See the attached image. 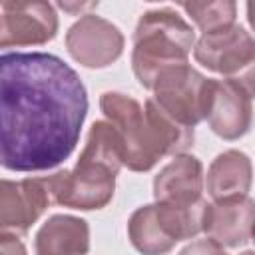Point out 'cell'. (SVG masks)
<instances>
[{
	"label": "cell",
	"instance_id": "cell-18",
	"mask_svg": "<svg viewBox=\"0 0 255 255\" xmlns=\"http://www.w3.org/2000/svg\"><path fill=\"white\" fill-rule=\"evenodd\" d=\"M0 255H28V251L20 237L0 235Z\"/></svg>",
	"mask_w": 255,
	"mask_h": 255
},
{
	"label": "cell",
	"instance_id": "cell-5",
	"mask_svg": "<svg viewBox=\"0 0 255 255\" xmlns=\"http://www.w3.org/2000/svg\"><path fill=\"white\" fill-rule=\"evenodd\" d=\"M213 82L189 62L161 70L151 84V100L177 124L195 128L209 114Z\"/></svg>",
	"mask_w": 255,
	"mask_h": 255
},
{
	"label": "cell",
	"instance_id": "cell-15",
	"mask_svg": "<svg viewBox=\"0 0 255 255\" xmlns=\"http://www.w3.org/2000/svg\"><path fill=\"white\" fill-rule=\"evenodd\" d=\"M34 249L36 255H88L90 225L82 217L56 213L38 229Z\"/></svg>",
	"mask_w": 255,
	"mask_h": 255
},
{
	"label": "cell",
	"instance_id": "cell-1",
	"mask_svg": "<svg viewBox=\"0 0 255 255\" xmlns=\"http://www.w3.org/2000/svg\"><path fill=\"white\" fill-rule=\"evenodd\" d=\"M86 114V86L60 56L0 54V167H58L76 149Z\"/></svg>",
	"mask_w": 255,
	"mask_h": 255
},
{
	"label": "cell",
	"instance_id": "cell-13",
	"mask_svg": "<svg viewBox=\"0 0 255 255\" xmlns=\"http://www.w3.org/2000/svg\"><path fill=\"white\" fill-rule=\"evenodd\" d=\"M153 199L173 205H191L203 199V163L191 153L173 159L153 177Z\"/></svg>",
	"mask_w": 255,
	"mask_h": 255
},
{
	"label": "cell",
	"instance_id": "cell-12",
	"mask_svg": "<svg viewBox=\"0 0 255 255\" xmlns=\"http://www.w3.org/2000/svg\"><path fill=\"white\" fill-rule=\"evenodd\" d=\"M253 199L239 197L205 205L203 233L221 247H241L253 237Z\"/></svg>",
	"mask_w": 255,
	"mask_h": 255
},
{
	"label": "cell",
	"instance_id": "cell-10",
	"mask_svg": "<svg viewBox=\"0 0 255 255\" xmlns=\"http://www.w3.org/2000/svg\"><path fill=\"white\" fill-rule=\"evenodd\" d=\"M253 82L251 74L213 82V96L207 114L209 128L223 139H239L251 128Z\"/></svg>",
	"mask_w": 255,
	"mask_h": 255
},
{
	"label": "cell",
	"instance_id": "cell-7",
	"mask_svg": "<svg viewBox=\"0 0 255 255\" xmlns=\"http://www.w3.org/2000/svg\"><path fill=\"white\" fill-rule=\"evenodd\" d=\"M193 58L207 70L225 78H239L243 72H251L255 60V44L251 34L231 24L227 28L201 34L193 44Z\"/></svg>",
	"mask_w": 255,
	"mask_h": 255
},
{
	"label": "cell",
	"instance_id": "cell-6",
	"mask_svg": "<svg viewBox=\"0 0 255 255\" xmlns=\"http://www.w3.org/2000/svg\"><path fill=\"white\" fill-rule=\"evenodd\" d=\"M116 175L118 173L112 169L80 155L72 169H60L46 175V183L52 203L92 211L102 209L112 201L116 191Z\"/></svg>",
	"mask_w": 255,
	"mask_h": 255
},
{
	"label": "cell",
	"instance_id": "cell-4",
	"mask_svg": "<svg viewBox=\"0 0 255 255\" xmlns=\"http://www.w3.org/2000/svg\"><path fill=\"white\" fill-rule=\"evenodd\" d=\"M207 201L173 205L153 201L137 207L128 221V237L141 255H165L179 241L203 231Z\"/></svg>",
	"mask_w": 255,
	"mask_h": 255
},
{
	"label": "cell",
	"instance_id": "cell-19",
	"mask_svg": "<svg viewBox=\"0 0 255 255\" xmlns=\"http://www.w3.org/2000/svg\"><path fill=\"white\" fill-rule=\"evenodd\" d=\"M58 8L66 10V12H82V10H92V8H98V2H88V4H68V2H60Z\"/></svg>",
	"mask_w": 255,
	"mask_h": 255
},
{
	"label": "cell",
	"instance_id": "cell-3",
	"mask_svg": "<svg viewBox=\"0 0 255 255\" xmlns=\"http://www.w3.org/2000/svg\"><path fill=\"white\" fill-rule=\"evenodd\" d=\"M193 26L173 8H153L139 16L133 30L131 68L137 82L151 90L155 76L171 66L187 64L193 52Z\"/></svg>",
	"mask_w": 255,
	"mask_h": 255
},
{
	"label": "cell",
	"instance_id": "cell-17",
	"mask_svg": "<svg viewBox=\"0 0 255 255\" xmlns=\"http://www.w3.org/2000/svg\"><path fill=\"white\" fill-rule=\"evenodd\" d=\"M179 255H227V251L211 239H197L185 245L179 251Z\"/></svg>",
	"mask_w": 255,
	"mask_h": 255
},
{
	"label": "cell",
	"instance_id": "cell-20",
	"mask_svg": "<svg viewBox=\"0 0 255 255\" xmlns=\"http://www.w3.org/2000/svg\"><path fill=\"white\" fill-rule=\"evenodd\" d=\"M241 255H253V251H249V249H247V251H243Z\"/></svg>",
	"mask_w": 255,
	"mask_h": 255
},
{
	"label": "cell",
	"instance_id": "cell-11",
	"mask_svg": "<svg viewBox=\"0 0 255 255\" xmlns=\"http://www.w3.org/2000/svg\"><path fill=\"white\" fill-rule=\"evenodd\" d=\"M58 14L48 2H0V48L42 46L54 40Z\"/></svg>",
	"mask_w": 255,
	"mask_h": 255
},
{
	"label": "cell",
	"instance_id": "cell-2",
	"mask_svg": "<svg viewBox=\"0 0 255 255\" xmlns=\"http://www.w3.org/2000/svg\"><path fill=\"white\" fill-rule=\"evenodd\" d=\"M100 110L118 131L124 165L131 171H149L161 157L185 153L193 145V128L171 120L151 98L141 106L128 94L104 92Z\"/></svg>",
	"mask_w": 255,
	"mask_h": 255
},
{
	"label": "cell",
	"instance_id": "cell-16",
	"mask_svg": "<svg viewBox=\"0 0 255 255\" xmlns=\"http://www.w3.org/2000/svg\"><path fill=\"white\" fill-rule=\"evenodd\" d=\"M179 8L195 22L201 34L215 32L235 24L237 4L231 0H217V2H181Z\"/></svg>",
	"mask_w": 255,
	"mask_h": 255
},
{
	"label": "cell",
	"instance_id": "cell-14",
	"mask_svg": "<svg viewBox=\"0 0 255 255\" xmlns=\"http://www.w3.org/2000/svg\"><path fill=\"white\" fill-rule=\"evenodd\" d=\"M253 169L247 153L239 149H227L219 153L203 175V187L213 201H227L247 197L251 189Z\"/></svg>",
	"mask_w": 255,
	"mask_h": 255
},
{
	"label": "cell",
	"instance_id": "cell-8",
	"mask_svg": "<svg viewBox=\"0 0 255 255\" xmlns=\"http://www.w3.org/2000/svg\"><path fill=\"white\" fill-rule=\"evenodd\" d=\"M124 34L98 14H84L66 32L68 54L84 68L100 70L112 66L124 52Z\"/></svg>",
	"mask_w": 255,
	"mask_h": 255
},
{
	"label": "cell",
	"instance_id": "cell-9",
	"mask_svg": "<svg viewBox=\"0 0 255 255\" xmlns=\"http://www.w3.org/2000/svg\"><path fill=\"white\" fill-rule=\"evenodd\" d=\"M52 205L44 177L0 179V235L22 237Z\"/></svg>",
	"mask_w": 255,
	"mask_h": 255
}]
</instances>
